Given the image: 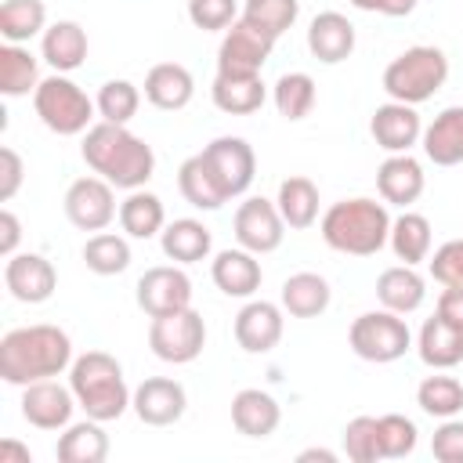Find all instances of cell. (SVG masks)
I'll list each match as a JSON object with an SVG mask.
<instances>
[{"mask_svg": "<svg viewBox=\"0 0 463 463\" xmlns=\"http://www.w3.org/2000/svg\"><path fill=\"white\" fill-rule=\"evenodd\" d=\"M22 181H25V163H22V156H18L11 145H4V148H0V203H11V199L18 195V188H22Z\"/></svg>", "mask_w": 463, "mask_h": 463, "instance_id": "48", "label": "cell"}, {"mask_svg": "<svg viewBox=\"0 0 463 463\" xmlns=\"http://www.w3.org/2000/svg\"><path fill=\"white\" fill-rule=\"evenodd\" d=\"M65 217L72 228L80 232H105L116 217H119V206H116V188L98 177V174H87V177H76L69 188H65Z\"/></svg>", "mask_w": 463, "mask_h": 463, "instance_id": "9", "label": "cell"}, {"mask_svg": "<svg viewBox=\"0 0 463 463\" xmlns=\"http://www.w3.org/2000/svg\"><path fill=\"white\" fill-rule=\"evenodd\" d=\"M347 344L351 351L362 358V362H373V365H387V362H398L409 347H412V333L405 326V315L398 311H362L351 329H347Z\"/></svg>", "mask_w": 463, "mask_h": 463, "instance_id": "7", "label": "cell"}, {"mask_svg": "<svg viewBox=\"0 0 463 463\" xmlns=\"http://www.w3.org/2000/svg\"><path fill=\"white\" fill-rule=\"evenodd\" d=\"M333 300V289H329V279L318 275V271H297L282 282V293H279V304L286 315L293 318H318Z\"/></svg>", "mask_w": 463, "mask_h": 463, "instance_id": "28", "label": "cell"}, {"mask_svg": "<svg viewBox=\"0 0 463 463\" xmlns=\"http://www.w3.org/2000/svg\"><path fill=\"white\" fill-rule=\"evenodd\" d=\"M427 268H430V279L441 282V286H456V282H463V239H449V242H441V246L427 257Z\"/></svg>", "mask_w": 463, "mask_h": 463, "instance_id": "46", "label": "cell"}, {"mask_svg": "<svg viewBox=\"0 0 463 463\" xmlns=\"http://www.w3.org/2000/svg\"><path fill=\"white\" fill-rule=\"evenodd\" d=\"M80 156H83V163L98 177H105L112 188H123V192L145 188L148 177L156 174V152H152V145L145 137L130 134V127H123V123L98 119L83 134Z\"/></svg>", "mask_w": 463, "mask_h": 463, "instance_id": "1", "label": "cell"}, {"mask_svg": "<svg viewBox=\"0 0 463 463\" xmlns=\"http://www.w3.org/2000/svg\"><path fill=\"white\" fill-rule=\"evenodd\" d=\"M119 228L130 239H152V235H159L166 228L163 199L156 192H145V188L127 192V199L119 203Z\"/></svg>", "mask_w": 463, "mask_h": 463, "instance_id": "33", "label": "cell"}, {"mask_svg": "<svg viewBox=\"0 0 463 463\" xmlns=\"http://www.w3.org/2000/svg\"><path fill=\"white\" fill-rule=\"evenodd\" d=\"M18 242H22V224H18V217L4 206V210H0V253H4V260L18 253Z\"/></svg>", "mask_w": 463, "mask_h": 463, "instance_id": "50", "label": "cell"}, {"mask_svg": "<svg viewBox=\"0 0 463 463\" xmlns=\"http://www.w3.org/2000/svg\"><path fill=\"white\" fill-rule=\"evenodd\" d=\"M275 36L260 33L250 22H232L217 47V72L221 76H260L264 61L271 58Z\"/></svg>", "mask_w": 463, "mask_h": 463, "instance_id": "11", "label": "cell"}, {"mask_svg": "<svg viewBox=\"0 0 463 463\" xmlns=\"http://www.w3.org/2000/svg\"><path fill=\"white\" fill-rule=\"evenodd\" d=\"M210 98L228 116H253L268 101V87L260 76H213Z\"/></svg>", "mask_w": 463, "mask_h": 463, "instance_id": "31", "label": "cell"}, {"mask_svg": "<svg viewBox=\"0 0 463 463\" xmlns=\"http://www.w3.org/2000/svg\"><path fill=\"white\" fill-rule=\"evenodd\" d=\"M40 87V61L25 43H4L0 47V94L4 98H25Z\"/></svg>", "mask_w": 463, "mask_h": 463, "instance_id": "34", "label": "cell"}, {"mask_svg": "<svg viewBox=\"0 0 463 463\" xmlns=\"http://www.w3.org/2000/svg\"><path fill=\"white\" fill-rule=\"evenodd\" d=\"M318 232L326 239V246H333L336 253L347 257H373L387 246L391 239V213L383 199H369V195H354V199H340L333 203L322 221Z\"/></svg>", "mask_w": 463, "mask_h": 463, "instance_id": "3", "label": "cell"}, {"mask_svg": "<svg viewBox=\"0 0 463 463\" xmlns=\"http://www.w3.org/2000/svg\"><path fill=\"white\" fill-rule=\"evenodd\" d=\"M195 98V80L181 61H159L145 72V101L163 112H181Z\"/></svg>", "mask_w": 463, "mask_h": 463, "instance_id": "25", "label": "cell"}, {"mask_svg": "<svg viewBox=\"0 0 463 463\" xmlns=\"http://www.w3.org/2000/svg\"><path fill=\"white\" fill-rule=\"evenodd\" d=\"M438 318H445L449 326H456V329H463V282H456V286H445L441 289V297H438V311H434Z\"/></svg>", "mask_w": 463, "mask_h": 463, "instance_id": "49", "label": "cell"}, {"mask_svg": "<svg viewBox=\"0 0 463 463\" xmlns=\"http://www.w3.org/2000/svg\"><path fill=\"white\" fill-rule=\"evenodd\" d=\"M340 441H344V456L351 463H376V459H383L376 416H354V420H347Z\"/></svg>", "mask_w": 463, "mask_h": 463, "instance_id": "43", "label": "cell"}, {"mask_svg": "<svg viewBox=\"0 0 463 463\" xmlns=\"http://www.w3.org/2000/svg\"><path fill=\"white\" fill-rule=\"evenodd\" d=\"M416 354L430 369H452L463 362V329L449 326L445 318H427L416 333Z\"/></svg>", "mask_w": 463, "mask_h": 463, "instance_id": "29", "label": "cell"}, {"mask_svg": "<svg viewBox=\"0 0 463 463\" xmlns=\"http://www.w3.org/2000/svg\"><path fill=\"white\" fill-rule=\"evenodd\" d=\"M430 452L438 463H463V420L449 416L430 434Z\"/></svg>", "mask_w": 463, "mask_h": 463, "instance_id": "47", "label": "cell"}, {"mask_svg": "<svg viewBox=\"0 0 463 463\" xmlns=\"http://www.w3.org/2000/svg\"><path fill=\"white\" fill-rule=\"evenodd\" d=\"M87 29L72 18H61V22H51L40 36V58L54 69V72H72L87 61Z\"/></svg>", "mask_w": 463, "mask_h": 463, "instance_id": "22", "label": "cell"}, {"mask_svg": "<svg viewBox=\"0 0 463 463\" xmlns=\"http://www.w3.org/2000/svg\"><path fill=\"white\" fill-rule=\"evenodd\" d=\"M33 109L40 123L58 137L87 134L98 116L94 98H87V90L69 80V72H51L47 80H40V87L33 90Z\"/></svg>", "mask_w": 463, "mask_h": 463, "instance_id": "6", "label": "cell"}, {"mask_svg": "<svg viewBox=\"0 0 463 463\" xmlns=\"http://www.w3.org/2000/svg\"><path fill=\"white\" fill-rule=\"evenodd\" d=\"M416 405L434 416V420H449V416H459L463 412V383L456 376H423L420 387H416Z\"/></svg>", "mask_w": 463, "mask_h": 463, "instance_id": "39", "label": "cell"}, {"mask_svg": "<svg viewBox=\"0 0 463 463\" xmlns=\"http://www.w3.org/2000/svg\"><path fill=\"white\" fill-rule=\"evenodd\" d=\"M94 105H98V119H105V123H123V127H127V123L137 116V109H141V90H137L130 80H105V83L98 87Z\"/></svg>", "mask_w": 463, "mask_h": 463, "instance_id": "41", "label": "cell"}, {"mask_svg": "<svg viewBox=\"0 0 463 463\" xmlns=\"http://www.w3.org/2000/svg\"><path fill=\"white\" fill-rule=\"evenodd\" d=\"M69 365H72V340L58 326H47V322L18 326L0 340V376L11 387L54 380Z\"/></svg>", "mask_w": 463, "mask_h": 463, "instance_id": "2", "label": "cell"}, {"mask_svg": "<svg viewBox=\"0 0 463 463\" xmlns=\"http://www.w3.org/2000/svg\"><path fill=\"white\" fill-rule=\"evenodd\" d=\"M199 156L206 159L210 174L217 177V184L228 199H239L250 192V184L257 177V156H253V145L246 137H235V134L213 137Z\"/></svg>", "mask_w": 463, "mask_h": 463, "instance_id": "10", "label": "cell"}, {"mask_svg": "<svg viewBox=\"0 0 463 463\" xmlns=\"http://www.w3.org/2000/svg\"><path fill=\"white\" fill-rule=\"evenodd\" d=\"M376 300H380V307H387V311L412 315V311L427 300V282H423V275H420L412 264L383 268L380 279H376Z\"/></svg>", "mask_w": 463, "mask_h": 463, "instance_id": "26", "label": "cell"}, {"mask_svg": "<svg viewBox=\"0 0 463 463\" xmlns=\"http://www.w3.org/2000/svg\"><path fill=\"white\" fill-rule=\"evenodd\" d=\"M307 51L322 61V65H340L351 58L354 51V25L347 14L340 11H322L311 18L307 25Z\"/></svg>", "mask_w": 463, "mask_h": 463, "instance_id": "21", "label": "cell"}, {"mask_svg": "<svg viewBox=\"0 0 463 463\" xmlns=\"http://www.w3.org/2000/svg\"><path fill=\"white\" fill-rule=\"evenodd\" d=\"M427 188V174L420 166V159H412L409 152H394L376 166V192L383 203L409 210Z\"/></svg>", "mask_w": 463, "mask_h": 463, "instance_id": "19", "label": "cell"}, {"mask_svg": "<svg viewBox=\"0 0 463 463\" xmlns=\"http://www.w3.org/2000/svg\"><path fill=\"white\" fill-rule=\"evenodd\" d=\"M297 459H300V463H311V459H322V463H336V452H329V449H304Z\"/></svg>", "mask_w": 463, "mask_h": 463, "instance_id": "53", "label": "cell"}, {"mask_svg": "<svg viewBox=\"0 0 463 463\" xmlns=\"http://www.w3.org/2000/svg\"><path fill=\"white\" fill-rule=\"evenodd\" d=\"M54 456H58V463H101L109 456V434H105L101 420L87 416L80 423H69L58 434Z\"/></svg>", "mask_w": 463, "mask_h": 463, "instance_id": "30", "label": "cell"}, {"mask_svg": "<svg viewBox=\"0 0 463 463\" xmlns=\"http://www.w3.org/2000/svg\"><path fill=\"white\" fill-rule=\"evenodd\" d=\"M420 0H376V14H387V18H405L416 11Z\"/></svg>", "mask_w": 463, "mask_h": 463, "instance_id": "52", "label": "cell"}, {"mask_svg": "<svg viewBox=\"0 0 463 463\" xmlns=\"http://www.w3.org/2000/svg\"><path fill=\"white\" fill-rule=\"evenodd\" d=\"M83 264L94 275H119L130 268V242L116 232H94L83 242Z\"/></svg>", "mask_w": 463, "mask_h": 463, "instance_id": "40", "label": "cell"}, {"mask_svg": "<svg viewBox=\"0 0 463 463\" xmlns=\"http://www.w3.org/2000/svg\"><path fill=\"white\" fill-rule=\"evenodd\" d=\"M239 7L235 0H188V22L203 33H221L232 22H239Z\"/></svg>", "mask_w": 463, "mask_h": 463, "instance_id": "45", "label": "cell"}, {"mask_svg": "<svg viewBox=\"0 0 463 463\" xmlns=\"http://www.w3.org/2000/svg\"><path fill=\"white\" fill-rule=\"evenodd\" d=\"M275 206L286 221V228H311L318 221V184L304 174H293L279 184V195H275Z\"/></svg>", "mask_w": 463, "mask_h": 463, "instance_id": "32", "label": "cell"}, {"mask_svg": "<svg viewBox=\"0 0 463 463\" xmlns=\"http://www.w3.org/2000/svg\"><path fill=\"white\" fill-rule=\"evenodd\" d=\"M235 242L250 253H275L286 239V221L275 206V199H264V195H246L235 210Z\"/></svg>", "mask_w": 463, "mask_h": 463, "instance_id": "12", "label": "cell"}, {"mask_svg": "<svg viewBox=\"0 0 463 463\" xmlns=\"http://www.w3.org/2000/svg\"><path fill=\"white\" fill-rule=\"evenodd\" d=\"M159 246H163L166 260H174V264H199V260L210 257L213 235H210V228H206L203 221H195V217H177V221H170V224L159 232Z\"/></svg>", "mask_w": 463, "mask_h": 463, "instance_id": "27", "label": "cell"}, {"mask_svg": "<svg viewBox=\"0 0 463 463\" xmlns=\"http://www.w3.org/2000/svg\"><path fill=\"white\" fill-rule=\"evenodd\" d=\"M4 286L22 304H43L58 289V271L43 253H14L4 264Z\"/></svg>", "mask_w": 463, "mask_h": 463, "instance_id": "17", "label": "cell"}, {"mask_svg": "<svg viewBox=\"0 0 463 463\" xmlns=\"http://www.w3.org/2000/svg\"><path fill=\"white\" fill-rule=\"evenodd\" d=\"M76 394L58 380H36L22 387V420L36 430H65L72 423Z\"/></svg>", "mask_w": 463, "mask_h": 463, "instance_id": "15", "label": "cell"}, {"mask_svg": "<svg viewBox=\"0 0 463 463\" xmlns=\"http://www.w3.org/2000/svg\"><path fill=\"white\" fill-rule=\"evenodd\" d=\"M69 387L76 394V405L101 423L119 420L130 409L134 391L127 387L123 365L109 351H83L69 365Z\"/></svg>", "mask_w": 463, "mask_h": 463, "instance_id": "4", "label": "cell"}, {"mask_svg": "<svg viewBox=\"0 0 463 463\" xmlns=\"http://www.w3.org/2000/svg\"><path fill=\"white\" fill-rule=\"evenodd\" d=\"M297 14H300V0H246L239 18L279 40L286 29H293Z\"/></svg>", "mask_w": 463, "mask_h": 463, "instance_id": "42", "label": "cell"}, {"mask_svg": "<svg viewBox=\"0 0 463 463\" xmlns=\"http://www.w3.org/2000/svg\"><path fill=\"white\" fill-rule=\"evenodd\" d=\"M376 423H380V452H383V459H405V456L416 452L420 430H416V423L409 416L383 412V416H376Z\"/></svg>", "mask_w": 463, "mask_h": 463, "instance_id": "44", "label": "cell"}, {"mask_svg": "<svg viewBox=\"0 0 463 463\" xmlns=\"http://www.w3.org/2000/svg\"><path fill=\"white\" fill-rule=\"evenodd\" d=\"M315 98H318V90H315V80L307 72H282L271 87V101H275L279 116L289 119V123L311 116Z\"/></svg>", "mask_w": 463, "mask_h": 463, "instance_id": "38", "label": "cell"}, {"mask_svg": "<svg viewBox=\"0 0 463 463\" xmlns=\"http://www.w3.org/2000/svg\"><path fill=\"white\" fill-rule=\"evenodd\" d=\"M282 329H286L282 304H271V300H246L232 326L235 344L246 354H268L271 347H279Z\"/></svg>", "mask_w": 463, "mask_h": 463, "instance_id": "16", "label": "cell"}, {"mask_svg": "<svg viewBox=\"0 0 463 463\" xmlns=\"http://www.w3.org/2000/svg\"><path fill=\"white\" fill-rule=\"evenodd\" d=\"M387 246L394 250V257L402 264H420L430 257V221L416 210H402L394 221H391V239Z\"/></svg>", "mask_w": 463, "mask_h": 463, "instance_id": "36", "label": "cell"}, {"mask_svg": "<svg viewBox=\"0 0 463 463\" xmlns=\"http://www.w3.org/2000/svg\"><path fill=\"white\" fill-rule=\"evenodd\" d=\"M148 347L159 362L188 365L206 347V322L195 307H181L170 315H159L148 322Z\"/></svg>", "mask_w": 463, "mask_h": 463, "instance_id": "8", "label": "cell"}, {"mask_svg": "<svg viewBox=\"0 0 463 463\" xmlns=\"http://www.w3.org/2000/svg\"><path fill=\"white\" fill-rule=\"evenodd\" d=\"M358 11H376V0H351Z\"/></svg>", "mask_w": 463, "mask_h": 463, "instance_id": "54", "label": "cell"}, {"mask_svg": "<svg viewBox=\"0 0 463 463\" xmlns=\"http://www.w3.org/2000/svg\"><path fill=\"white\" fill-rule=\"evenodd\" d=\"M449 80V58L441 47L430 43H416L409 51H402L387 69H383V90L391 101H405V105H423L430 101Z\"/></svg>", "mask_w": 463, "mask_h": 463, "instance_id": "5", "label": "cell"}, {"mask_svg": "<svg viewBox=\"0 0 463 463\" xmlns=\"http://www.w3.org/2000/svg\"><path fill=\"white\" fill-rule=\"evenodd\" d=\"M43 29H47L43 0H4L0 4V36H4V43H29L33 36H43Z\"/></svg>", "mask_w": 463, "mask_h": 463, "instance_id": "37", "label": "cell"}, {"mask_svg": "<svg viewBox=\"0 0 463 463\" xmlns=\"http://www.w3.org/2000/svg\"><path fill=\"white\" fill-rule=\"evenodd\" d=\"M0 463H33V452L25 445H18L14 438L0 441Z\"/></svg>", "mask_w": 463, "mask_h": 463, "instance_id": "51", "label": "cell"}, {"mask_svg": "<svg viewBox=\"0 0 463 463\" xmlns=\"http://www.w3.org/2000/svg\"><path fill=\"white\" fill-rule=\"evenodd\" d=\"M423 156L434 166H459L463 163V105L441 109L427 127H423Z\"/></svg>", "mask_w": 463, "mask_h": 463, "instance_id": "24", "label": "cell"}, {"mask_svg": "<svg viewBox=\"0 0 463 463\" xmlns=\"http://www.w3.org/2000/svg\"><path fill=\"white\" fill-rule=\"evenodd\" d=\"M177 188H181L184 203L195 206V210H221V206L228 203V195L221 192L217 177L210 174V166H206V159H203L199 152L188 156V159L177 166Z\"/></svg>", "mask_w": 463, "mask_h": 463, "instance_id": "35", "label": "cell"}, {"mask_svg": "<svg viewBox=\"0 0 463 463\" xmlns=\"http://www.w3.org/2000/svg\"><path fill=\"white\" fill-rule=\"evenodd\" d=\"M369 134L373 141L394 156V152H409L412 145H420L423 137V119L416 112V105H405V101H383L373 109V119H369Z\"/></svg>", "mask_w": 463, "mask_h": 463, "instance_id": "18", "label": "cell"}, {"mask_svg": "<svg viewBox=\"0 0 463 463\" xmlns=\"http://www.w3.org/2000/svg\"><path fill=\"white\" fill-rule=\"evenodd\" d=\"M137 307L148 318L192 307V279L184 275V264H156L137 279Z\"/></svg>", "mask_w": 463, "mask_h": 463, "instance_id": "13", "label": "cell"}, {"mask_svg": "<svg viewBox=\"0 0 463 463\" xmlns=\"http://www.w3.org/2000/svg\"><path fill=\"white\" fill-rule=\"evenodd\" d=\"M210 279H213V286H217L224 297L250 300V297L260 289L264 271H260L257 253H250V250H242V246H235V250L228 246V250H221V253L210 260Z\"/></svg>", "mask_w": 463, "mask_h": 463, "instance_id": "20", "label": "cell"}, {"mask_svg": "<svg viewBox=\"0 0 463 463\" xmlns=\"http://www.w3.org/2000/svg\"><path fill=\"white\" fill-rule=\"evenodd\" d=\"M130 409L145 427H170L184 416L188 394L174 376H148L134 387Z\"/></svg>", "mask_w": 463, "mask_h": 463, "instance_id": "14", "label": "cell"}, {"mask_svg": "<svg viewBox=\"0 0 463 463\" xmlns=\"http://www.w3.org/2000/svg\"><path fill=\"white\" fill-rule=\"evenodd\" d=\"M279 423H282V409L268 391L242 387L232 398V427L242 438H271L279 430Z\"/></svg>", "mask_w": 463, "mask_h": 463, "instance_id": "23", "label": "cell"}]
</instances>
